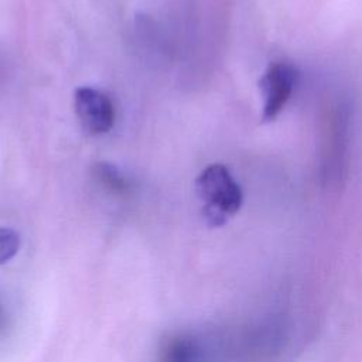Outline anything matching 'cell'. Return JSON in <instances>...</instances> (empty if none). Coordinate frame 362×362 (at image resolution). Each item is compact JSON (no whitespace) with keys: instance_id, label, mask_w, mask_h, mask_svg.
<instances>
[{"instance_id":"6da1fadb","label":"cell","mask_w":362,"mask_h":362,"mask_svg":"<svg viewBox=\"0 0 362 362\" xmlns=\"http://www.w3.org/2000/svg\"><path fill=\"white\" fill-rule=\"evenodd\" d=\"M195 188L204 204L202 214L209 226L226 223L242 206V189L222 164L205 167L195 180Z\"/></svg>"},{"instance_id":"7a4b0ae2","label":"cell","mask_w":362,"mask_h":362,"mask_svg":"<svg viewBox=\"0 0 362 362\" xmlns=\"http://www.w3.org/2000/svg\"><path fill=\"white\" fill-rule=\"evenodd\" d=\"M297 68L287 61L272 62L259 81L263 96L262 122H273L286 107L298 83Z\"/></svg>"},{"instance_id":"3957f363","label":"cell","mask_w":362,"mask_h":362,"mask_svg":"<svg viewBox=\"0 0 362 362\" xmlns=\"http://www.w3.org/2000/svg\"><path fill=\"white\" fill-rule=\"evenodd\" d=\"M74 109L82 129L89 134H102L115 123V109L110 99L100 90L81 86L74 93Z\"/></svg>"},{"instance_id":"277c9868","label":"cell","mask_w":362,"mask_h":362,"mask_svg":"<svg viewBox=\"0 0 362 362\" xmlns=\"http://www.w3.org/2000/svg\"><path fill=\"white\" fill-rule=\"evenodd\" d=\"M158 362H206L204 345L191 334L175 332L161 339Z\"/></svg>"},{"instance_id":"5b68a950","label":"cell","mask_w":362,"mask_h":362,"mask_svg":"<svg viewBox=\"0 0 362 362\" xmlns=\"http://www.w3.org/2000/svg\"><path fill=\"white\" fill-rule=\"evenodd\" d=\"M95 173H96V177L100 180V182L103 185L109 187V189L119 192V194H122L127 189L126 180L122 177V174L117 171V168L113 167L112 164L98 163L95 165Z\"/></svg>"},{"instance_id":"8992f818","label":"cell","mask_w":362,"mask_h":362,"mask_svg":"<svg viewBox=\"0 0 362 362\" xmlns=\"http://www.w3.org/2000/svg\"><path fill=\"white\" fill-rule=\"evenodd\" d=\"M20 247V236L10 228H0V264L16 256Z\"/></svg>"}]
</instances>
